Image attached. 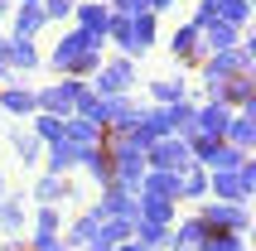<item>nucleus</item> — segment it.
Returning a JSON list of instances; mask_svg holds the SVG:
<instances>
[{
	"instance_id": "22",
	"label": "nucleus",
	"mask_w": 256,
	"mask_h": 251,
	"mask_svg": "<svg viewBox=\"0 0 256 251\" xmlns=\"http://www.w3.org/2000/svg\"><path fill=\"white\" fill-rule=\"evenodd\" d=\"M213 14L222 20V24L242 29V24H246V14H252V0H213Z\"/></svg>"
},
{
	"instance_id": "35",
	"label": "nucleus",
	"mask_w": 256,
	"mask_h": 251,
	"mask_svg": "<svg viewBox=\"0 0 256 251\" xmlns=\"http://www.w3.org/2000/svg\"><path fill=\"white\" fill-rule=\"evenodd\" d=\"M29 251H68V246H63L58 237H34V246H29Z\"/></svg>"
},
{
	"instance_id": "19",
	"label": "nucleus",
	"mask_w": 256,
	"mask_h": 251,
	"mask_svg": "<svg viewBox=\"0 0 256 251\" xmlns=\"http://www.w3.org/2000/svg\"><path fill=\"white\" fill-rule=\"evenodd\" d=\"M0 106H5L10 116H34L39 112V102H34L29 87H5V92H0Z\"/></svg>"
},
{
	"instance_id": "7",
	"label": "nucleus",
	"mask_w": 256,
	"mask_h": 251,
	"mask_svg": "<svg viewBox=\"0 0 256 251\" xmlns=\"http://www.w3.org/2000/svg\"><path fill=\"white\" fill-rule=\"evenodd\" d=\"M92 218L97 222H106V218H136V194L121 188V184H106L102 188V203L92 208Z\"/></svg>"
},
{
	"instance_id": "4",
	"label": "nucleus",
	"mask_w": 256,
	"mask_h": 251,
	"mask_svg": "<svg viewBox=\"0 0 256 251\" xmlns=\"http://www.w3.org/2000/svg\"><path fill=\"white\" fill-rule=\"evenodd\" d=\"M145 169H160V174H184V169H194V160H188V145L179 136L160 140V145H150L145 150Z\"/></svg>"
},
{
	"instance_id": "13",
	"label": "nucleus",
	"mask_w": 256,
	"mask_h": 251,
	"mask_svg": "<svg viewBox=\"0 0 256 251\" xmlns=\"http://www.w3.org/2000/svg\"><path fill=\"white\" fill-rule=\"evenodd\" d=\"M34 198H39V208H58V203H68V198H72V184L58 179V174H44V179L34 184Z\"/></svg>"
},
{
	"instance_id": "16",
	"label": "nucleus",
	"mask_w": 256,
	"mask_h": 251,
	"mask_svg": "<svg viewBox=\"0 0 256 251\" xmlns=\"http://www.w3.org/2000/svg\"><path fill=\"white\" fill-rule=\"evenodd\" d=\"M198 34H203V48H208V54H228V48H237V44H242V39H237V29L222 24V20H213V24L198 29Z\"/></svg>"
},
{
	"instance_id": "32",
	"label": "nucleus",
	"mask_w": 256,
	"mask_h": 251,
	"mask_svg": "<svg viewBox=\"0 0 256 251\" xmlns=\"http://www.w3.org/2000/svg\"><path fill=\"white\" fill-rule=\"evenodd\" d=\"M10 63L14 68H39V48H34V44H20V39H10Z\"/></svg>"
},
{
	"instance_id": "38",
	"label": "nucleus",
	"mask_w": 256,
	"mask_h": 251,
	"mask_svg": "<svg viewBox=\"0 0 256 251\" xmlns=\"http://www.w3.org/2000/svg\"><path fill=\"white\" fill-rule=\"evenodd\" d=\"M112 5H116V10H130V5H136V0H106V10H112Z\"/></svg>"
},
{
	"instance_id": "1",
	"label": "nucleus",
	"mask_w": 256,
	"mask_h": 251,
	"mask_svg": "<svg viewBox=\"0 0 256 251\" xmlns=\"http://www.w3.org/2000/svg\"><path fill=\"white\" fill-rule=\"evenodd\" d=\"M58 72H68V78H92L102 68V39L97 34H82V29H68L63 39L54 44V54H48Z\"/></svg>"
},
{
	"instance_id": "37",
	"label": "nucleus",
	"mask_w": 256,
	"mask_h": 251,
	"mask_svg": "<svg viewBox=\"0 0 256 251\" xmlns=\"http://www.w3.org/2000/svg\"><path fill=\"white\" fill-rule=\"evenodd\" d=\"M112 251H145V246H140L136 237H130V242H121V246H112Z\"/></svg>"
},
{
	"instance_id": "34",
	"label": "nucleus",
	"mask_w": 256,
	"mask_h": 251,
	"mask_svg": "<svg viewBox=\"0 0 256 251\" xmlns=\"http://www.w3.org/2000/svg\"><path fill=\"white\" fill-rule=\"evenodd\" d=\"M72 5H78V0H39L44 20H68V14H72Z\"/></svg>"
},
{
	"instance_id": "2",
	"label": "nucleus",
	"mask_w": 256,
	"mask_h": 251,
	"mask_svg": "<svg viewBox=\"0 0 256 251\" xmlns=\"http://www.w3.org/2000/svg\"><path fill=\"white\" fill-rule=\"evenodd\" d=\"M252 54L256 44H242V48H228V54H208L203 58V87H208V102H218V87L237 78V72H252Z\"/></svg>"
},
{
	"instance_id": "5",
	"label": "nucleus",
	"mask_w": 256,
	"mask_h": 251,
	"mask_svg": "<svg viewBox=\"0 0 256 251\" xmlns=\"http://www.w3.org/2000/svg\"><path fill=\"white\" fill-rule=\"evenodd\" d=\"M82 87L87 82H54V87H44V92H34V102H39V112L44 116H72V106H78V97H82Z\"/></svg>"
},
{
	"instance_id": "30",
	"label": "nucleus",
	"mask_w": 256,
	"mask_h": 251,
	"mask_svg": "<svg viewBox=\"0 0 256 251\" xmlns=\"http://www.w3.org/2000/svg\"><path fill=\"white\" fill-rule=\"evenodd\" d=\"M14 154H20L24 164H39V154H44V140H34L29 130H14Z\"/></svg>"
},
{
	"instance_id": "29",
	"label": "nucleus",
	"mask_w": 256,
	"mask_h": 251,
	"mask_svg": "<svg viewBox=\"0 0 256 251\" xmlns=\"http://www.w3.org/2000/svg\"><path fill=\"white\" fill-rule=\"evenodd\" d=\"M198 251H246V237H237V232H208V242Z\"/></svg>"
},
{
	"instance_id": "31",
	"label": "nucleus",
	"mask_w": 256,
	"mask_h": 251,
	"mask_svg": "<svg viewBox=\"0 0 256 251\" xmlns=\"http://www.w3.org/2000/svg\"><path fill=\"white\" fill-rule=\"evenodd\" d=\"M150 92H155L160 106H174V102H184V82H174V78H160V82H150Z\"/></svg>"
},
{
	"instance_id": "14",
	"label": "nucleus",
	"mask_w": 256,
	"mask_h": 251,
	"mask_svg": "<svg viewBox=\"0 0 256 251\" xmlns=\"http://www.w3.org/2000/svg\"><path fill=\"white\" fill-rule=\"evenodd\" d=\"M170 48H174L179 63H194V58H203V34L194 24H179V29H174V39H170Z\"/></svg>"
},
{
	"instance_id": "17",
	"label": "nucleus",
	"mask_w": 256,
	"mask_h": 251,
	"mask_svg": "<svg viewBox=\"0 0 256 251\" xmlns=\"http://www.w3.org/2000/svg\"><path fill=\"white\" fill-rule=\"evenodd\" d=\"M44 24H48V20H44L39 5H20V10H14V39L20 44H34V34H39Z\"/></svg>"
},
{
	"instance_id": "18",
	"label": "nucleus",
	"mask_w": 256,
	"mask_h": 251,
	"mask_svg": "<svg viewBox=\"0 0 256 251\" xmlns=\"http://www.w3.org/2000/svg\"><path fill=\"white\" fill-rule=\"evenodd\" d=\"M136 194H160V198H174L179 203V174H160V169H145V179Z\"/></svg>"
},
{
	"instance_id": "41",
	"label": "nucleus",
	"mask_w": 256,
	"mask_h": 251,
	"mask_svg": "<svg viewBox=\"0 0 256 251\" xmlns=\"http://www.w3.org/2000/svg\"><path fill=\"white\" fill-rule=\"evenodd\" d=\"M20 5H39V0H20Z\"/></svg>"
},
{
	"instance_id": "27",
	"label": "nucleus",
	"mask_w": 256,
	"mask_h": 251,
	"mask_svg": "<svg viewBox=\"0 0 256 251\" xmlns=\"http://www.w3.org/2000/svg\"><path fill=\"white\" fill-rule=\"evenodd\" d=\"M82 164H87V174H92L97 184H112V154L102 150V145H97V150H87V160H82Z\"/></svg>"
},
{
	"instance_id": "20",
	"label": "nucleus",
	"mask_w": 256,
	"mask_h": 251,
	"mask_svg": "<svg viewBox=\"0 0 256 251\" xmlns=\"http://www.w3.org/2000/svg\"><path fill=\"white\" fill-rule=\"evenodd\" d=\"M130 227H136L130 237L140 242L145 251H164V246H170V227H160V222H136V218H130Z\"/></svg>"
},
{
	"instance_id": "3",
	"label": "nucleus",
	"mask_w": 256,
	"mask_h": 251,
	"mask_svg": "<svg viewBox=\"0 0 256 251\" xmlns=\"http://www.w3.org/2000/svg\"><path fill=\"white\" fill-rule=\"evenodd\" d=\"M130 87H136L130 58H112V63H102V68L92 72V92H97V97H130Z\"/></svg>"
},
{
	"instance_id": "28",
	"label": "nucleus",
	"mask_w": 256,
	"mask_h": 251,
	"mask_svg": "<svg viewBox=\"0 0 256 251\" xmlns=\"http://www.w3.org/2000/svg\"><path fill=\"white\" fill-rule=\"evenodd\" d=\"M106 39H112V44H121V48L130 54V14L112 10V20H106Z\"/></svg>"
},
{
	"instance_id": "33",
	"label": "nucleus",
	"mask_w": 256,
	"mask_h": 251,
	"mask_svg": "<svg viewBox=\"0 0 256 251\" xmlns=\"http://www.w3.org/2000/svg\"><path fill=\"white\" fill-rule=\"evenodd\" d=\"M34 237H58V208H39L34 212Z\"/></svg>"
},
{
	"instance_id": "21",
	"label": "nucleus",
	"mask_w": 256,
	"mask_h": 251,
	"mask_svg": "<svg viewBox=\"0 0 256 251\" xmlns=\"http://www.w3.org/2000/svg\"><path fill=\"white\" fill-rule=\"evenodd\" d=\"M130 218H106V222H97V246H121V242H130Z\"/></svg>"
},
{
	"instance_id": "12",
	"label": "nucleus",
	"mask_w": 256,
	"mask_h": 251,
	"mask_svg": "<svg viewBox=\"0 0 256 251\" xmlns=\"http://www.w3.org/2000/svg\"><path fill=\"white\" fill-rule=\"evenodd\" d=\"M82 160H87V150H78L68 140H54V145H48V174H58V179H63L68 169H78Z\"/></svg>"
},
{
	"instance_id": "24",
	"label": "nucleus",
	"mask_w": 256,
	"mask_h": 251,
	"mask_svg": "<svg viewBox=\"0 0 256 251\" xmlns=\"http://www.w3.org/2000/svg\"><path fill=\"white\" fill-rule=\"evenodd\" d=\"M20 227H24V203H20V198H0V232L14 237Z\"/></svg>"
},
{
	"instance_id": "40",
	"label": "nucleus",
	"mask_w": 256,
	"mask_h": 251,
	"mask_svg": "<svg viewBox=\"0 0 256 251\" xmlns=\"http://www.w3.org/2000/svg\"><path fill=\"white\" fill-rule=\"evenodd\" d=\"M5 251H24V246H20V242H10V246H5Z\"/></svg>"
},
{
	"instance_id": "11",
	"label": "nucleus",
	"mask_w": 256,
	"mask_h": 251,
	"mask_svg": "<svg viewBox=\"0 0 256 251\" xmlns=\"http://www.w3.org/2000/svg\"><path fill=\"white\" fill-rule=\"evenodd\" d=\"M72 14H78V29H82V34L106 39V20H112V10H106L102 0H78V5H72Z\"/></svg>"
},
{
	"instance_id": "42",
	"label": "nucleus",
	"mask_w": 256,
	"mask_h": 251,
	"mask_svg": "<svg viewBox=\"0 0 256 251\" xmlns=\"http://www.w3.org/2000/svg\"><path fill=\"white\" fill-rule=\"evenodd\" d=\"M0 188H5V174H0Z\"/></svg>"
},
{
	"instance_id": "23",
	"label": "nucleus",
	"mask_w": 256,
	"mask_h": 251,
	"mask_svg": "<svg viewBox=\"0 0 256 251\" xmlns=\"http://www.w3.org/2000/svg\"><path fill=\"white\" fill-rule=\"evenodd\" d=\"M92 242H97V218H92V212H82V218H78V222L68 227V242H63V246H92Z\"/></svg>"
},
{
	"instance_id": "25",
	"label": "nucleus",
	"mask_w": 256,
	"mask_h": 251,
	"mask_svg": "<svg viewBox=\"0 0 256 251\" xmlns=\"http://www.w3.org/2000/svg\"><path fill=\"white\" fill-rule=\"evenodd\" d=\"M179 198H208V174H203L198 164L179 174Z\"/></svg>"
},
{
	"instance_id": "10",
	"label": "nucleus",
	"mask_w": 256,
	"mask_h": 251,
	"mask_svg": "<svg viewBox=\"0 0 256 251\" xmlns=\"http://www.w3.org/2000/svg\"><path fill=\"white\" fill-rule=\"evenodd\" d=\"M63 140L78 145V150H97L102 140H106V130L92 126V121H82V116H63Z\"/></svg>"
},
{
	"instance_id": "43",
	"label": "nucleus",
	"mask_w": 256,
	"mask_h": 251,
	"mask_svg": "<svg viewBox=\"0 0 256 251\" xmlns=\"http://www.w3.org/2000/svg\"><path fill=\"white\" fill-rule=\"evenodd\" d=\"M0 82H5V72H0Z\"/></svg>"
},
{
	"instance_id": "26",
	"label": "nucleus",
	"mask_w": 256,
	"mask_h": 251,
	"mask_svg": "<svg viewBox=\"0 0 256 251\" xmlns=\"http://www.w3.org/2000/svg\"><path fill=\"white\" fill-rule=\"evenodd\" d=\"M34 140H44V145L63 140V116H44V112H34Z\"/></svg>"
},
{
	"instance_id": "6",
	"label": "nucleus",
	"mask_w": 256,
	"mask_h": 251,
	"mask_svg": "<svg viewBox=\"0 0 256 251\" xmlns=\"http://www.w3.org/2000/svg\"><path fill=\"white\" fill-rule=\"evenodd\" d=\"M198 218H203L208 232H237V237H246V227H252L246 208H237V203H208Z\"/></svg>"
},
{
	"instance_id": "39",
	"label": "nucleus",
	"mask_w": 256,
	"mask_h": 251,
	"mask_svg": "<svg viewBox=\"0 0 256 251\" xmlns=\"http://www.w3.org/2000/svg\"><path fill=\"white\" fill-rule=\"evenodd\" d=\"M87 251H112V246H97V242H92V246H87Z\"/></svg>"
},
{
	"instance_id": "8",
	"label": "nucleus",
	"mask_w": 256,
	"mask_h": 251,
	"mask_svg": "<svg viewBox=\"0 0 256 251\" xmlns=\"http://www.w3.org/2000/svg\"><path fill=\"white\" fill-rule=\"evenodd\" d=\"M222 145H232V150H252L256 145V106H246V112H232L228 121V136H222Z\"/></svg>"
},
{
	"instance_id": "36",
	"label": "nucleus",
	"mask_w": 256,
	"mask_h": 251,
	"mask_svg": "<svg viewBox=\"0 0 256 251\" xmlns=\"http://www.w3.org/2000/svg\"><path fill=\"white\" fill-rule=\"evenodd\" d=\"M164 5H174V0H140V10H150V14H160Z\"/></svg>"
},
{
	"instance_id": "15",
	"label": "nucleus",
	"mask_w": 256,
	"mask_h": 251,
	"mask_svg": "<svg viewBox=\"0 0 256 251\" xmlns=\"http://www.w3.org/2000/svg\"><path fill=\"white\" fill-rule=\"evenodd\" d=\"M155 14L150 10H136L130 14V54H145V48H150V44H155Z\"/></svg>"
},
{
	"instance_id": "9",
	"label": "nucleus",
	"mask_w": 256,
	"mask_h": 251,
	"mask_svg": "<svg viewBox=\"0 0 256 251\" xmlns=\"http://www.w3.org/2000/svg\"><path fill=\"white\" fill-rule=\"evenodd\" d=\"M208 194H213V203H237V208H246L252 188L242 184V174H208Z\"/></svg>"
}]
</instances>
